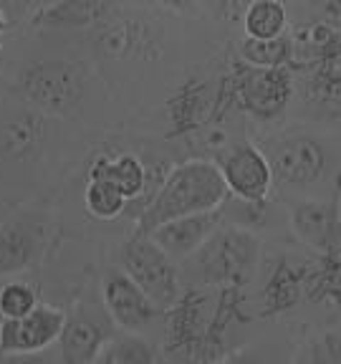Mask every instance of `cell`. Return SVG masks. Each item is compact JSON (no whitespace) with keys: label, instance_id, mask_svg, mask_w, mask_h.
Wrapping results in <instances>:
<instances>
[{"label":"cell","instance_id":"29","mask_svg":"<svg viewBox=\"0 0 341 364\" xmlns=\"http://www.w3.org/2000/svg\"><path fill=\"white\" fill-rule=\"evenodd\" d=\"M311 91L318 102H326L329 107H341V68L318 71L311 81Z\"/></svg>","mask_w":341,"mask_h":364},{"label":"cell","instance_id":"19","mask_svg":"<svg viewBox=\"0 0 341 364\" xmlns=\"http://www.w3.org/2000/svg\"><path fill=\"white\" fill-rule=\"evenodd\" d=\"M89 180L109 182L129 203H136V200H142L144 190H147V167L131 152L114 154V157H99L91 165Z\"/></svg>","mask_w":341,"mask_h":364},{"label":"cell","instance_id":"26","mask_svg":"<svg viewBox=\"0 0 341 364\" xmlns=\"http://www.w3.org/2000/svg\"><path fill=\"white\" fill-rule=\"evenodd\" d=\"M288 364H341V334L324 331L311 336L296 349Z\"/></svg>","mask_w":341,"mask_h":364},{"label":"cell","instance_id":"7","mask_svg":"<svg viewBox=\"0 0 341 364\" xmlns=\"http://www.w3.org/2000/svg\"><path fill=\"white\" fill-rule=\"evenodd\" d=\"M121 271L134 281L162 311L180 301L185 284L177 263L144 235H131L119 250Z\"/></svg>","mask_w":341,"mask_h":364},{"label":"cell","instance_id":"24","mask_svg":"<svg viewBox=\"0 0 341 364\" xmlns=\"http://www.w3.org/2000/svg\"><path fill=\"white\" fill-rule=\"evenodd\" d=\"M240 58L248 66L256 68H286L291 58V41L276 38V41H253L243 38L240 43Z\"/></svg>","mask_w":341,"mask_h":364},{"label":"cell","instance_id":"17","mask_svg":"<svg viewBox=\"0 0 341 364\" xmlns=\"http://www.w3.org/2000/svg\"><path fill=\"white\" fill-rule=\"evenodd\" d=\"M222 225H225L222 210L200 213V215H188V218H180V220L165 223V225H159L147 238L152 243H157L175 263L177 261L182 263L188 261L195 250Z\"/></svg>","mask_w":341,"mask_h":364},{"label":"cell","instance_id":"33","mask_svg":"<svg viewBox=\"0 0 341 364\" xmlns=\"http://www.w3.org/2000/svg\"><path fill=\"white\" fill-rule=\"evenodd\" d=\"M0 51H3V43H0Z\"/></svg>","mask_w":341,"mask_h":364},{"label":"cell","instance_id":"6","mask_svg":"<svg viewBox=\"0 0 341 364\" xmlns=\"http://www.w3.org/2000/svg\"><path fill=\"white\" fill-rule=\"evenodd\" d=\"M273 182L288 190H308L324 182L331 170V152L324 139L311 132H288L273 139L266 149Z\"/></svg>","mask_w":341,"mask_h":364},{"label":"cell","instance_id":"11","mask_svg":"<svg viewBox=\"0 0 341 364\" xmlns=\"http://www.w3.org/2000/svg\"><path fill=\"white\" fill-rule=\"evenodd\" d=\"M296 238L318 256H341V203L334 200H298L288 208Z\"/></svg>","mask_w":341,"mask_h":364},{"label":"cell","instance_id":"18","mask_svg":"<svg viewBox=\"0 0 341 364\" xmlns=\"http://www.w3.org/2000/svg\"><path fill=\"white\" fill-rule=\"evenodd\" d=\"M48 124L45 114L33 107H23L16 112H8L0 119V159L23 162L31 159L43 149Z\"/></svg>","mask_w":341,"mask_h":364},{"label":"cell","instance_id":"8","mask_svg":"<svg viewBox=\"0 0 341 364\" xmlns=\"http://www.w3.org/2000/svg\"><path fill=\"white\" fill-rule=\"evenodd\" d=\"M102 301L112 324L119 326L126 334H142L159 316H165V311L121 268H109L104 273Z\"/></svg>","mask_w":341,"mask_h":364},{"label":"cell","instance_id":"21","mask_svg":"<svg viewBox=\"0 0 341 364\" xmlns=\"http://www.w3.org/2000/svg\"><path fill=\"white\" fill-rule=\"evenodd\" d=\"M306 296L311 301L341 309V256H318L308 266Z\"/></svg>","mask_w":341,"mask_h":364},{"label":"cell","instance_id":"13","mask_svg":"<svg viewBox=\"0 0 341 364\" xmlns=\"http://www.w3.org/2000/svg\"><path fill=\"white\" fill-rule=\"evenodd\" d=\"M45 225L36 215L21 213L0 225V276L33 268L45 253Z\"/></svg>","mask_w":341,"mask_h":364},{"label":"cell","instance_id":"2","mask_svg":"<svg viewBox=\"0 0 341 364\" xmlns=\"http://www.w3.org/2000/svg\"><path fill=\"white\" fill-rule=\"evenodd\" d=\"M261 266V238L238 225L217 228L188 261L182 284L195 289H245Z\"/></svg>","mask_w":341,"mask_h":364},{"label":"cell","instance_id":"30","mask_svg":"<svg viewBox=\"0 0 341 364\" xmlns=\"http://www.w3.org/2000/svg\"><path fill=\"white\" fill-rule=\"evenodd\" d=\"M0 364H56L48 352L38 354H0Z\"/></svg>","mask_w":341,"mask_h":364},{"label":"cell","instance_id":"23","mask_svg":"<svg viewBox=\"0 0 341 364\" xmlns=\"http://www.w3.org/2000/svg\"><path fill=\"white\" fill-rule=\"evenodd\" d=\"M117 364H162V354L142 334H117L104 349Z\"/></svg>","mask_w":341,"mask_h":364},{"label":"cell","instance_id":"16","mask_svg":"<svg viewBox=\"0 0 341 364\" xmlns=\"http://www.w3.org/2000/svg\"><path fill=\"white\" fill-rule=\"evenodd\" d=\"M97 48L114 61H147L157 56V33L147 21L139 18L104 21L97 33Z\"/></svg>","mask_w":341,"mask_h":364},{"label":"cell","instance_id":"31","mask_svg":"<svg viewBox=\"0 0 341 364\" xmlns=\"http://www.w3.org/2000/svg\"><path fill=\"white\" fill-rule=\"evenodd\" d=\"M94 364H117V362H114V359L109 357L107 352H102V357H99V359H97V362H94Z\"/></svg>","mask_w":341,"mask_h":364},{"label":"cell","instance_id":"27","mask_svg":"<svg viewBox=\"0 0 341 364\" xmlns=\"http://www.w3.org/2000/svg\"><path fill=\"white\" fill-rule=\"evenodd\" d=\"M38 306V294L31 284L11 281L0 289V316L3 318H23Z\"/></svg>","mask_w":341,"mask_h":364},{"label":"cell","instance_id":"22","mask_svg":"<svg viewBox=\"0 0 341 364\" xmlns=\"http://www.w3.org/2000/svg\"><path fill=\"white\" fill-rule=\"evenodd\" d=\"M112 13L109 6L102 3H58V6H45L36 13V26H89V23H104V18Z\"/></svg>","mask_w":341,"mask_h":364},{"label":"cell","instance_id":"15","mask_svg":"<svg viewBox=\"0 0 341 364\" xmlns=\"http://www.w3.org/2000/svg\"><path fill=\"white\" fill-rule=\"evenodd\" d=\"M311 263L296 261L291 256L273 258L261 289V316H278L298 306L306 296V276Z\"/></svg>","mask_w":341,"mask_h":364},{"label":"cell","instance_id":"4","mask_svg":"<svg viewBox=\"0 0 341 364\" xmlns=\"http://www.w3.org/2000/svg\"><path fill=\"white\" fill-rule=\"evenodd\" d=\"M86 68L68 58H45L26 66L16 79V91L28 107L53 117H74L86 97Z\"/></svg>","mask_w":341,"mask_h":364},{"label":"cell","instance_id":"10","mask_svg":"<svg viewBox=\"0 0 341 364\" xmlns=\"http://www.w3.org/2000/svg\"><path fill=\"white\" fill-rule=\"evenodd\" d=\"M66 316V311L51 304H38L28 316L3 318L0 321V354L48 352V347L61 339Z\"/></svg>","mask_w":341,"mask_h":364},{"label":"cell","instance_id":"1","mask_svg":"<svg viewBox=\"0 0 341 364\" xmlns=\"http://www.w3.org/2000/svg\"><path fill=\"white\" fill-rule=\"evenodd\" d=\"M230 198L227 185L222 180L215 162L207 159H190L185 165L175 167L162 182L159 193L152 203L136 218L134 235H152L159 225L188 215L220 210L225 200Z\"/></svg>","mask_w":341,"mask_h":364},{"label":"cell","instance_id":"9","mask_svg":"<svg viewBox=\"0 0 341 364\" xmlns=\"http://www.w3.org/2000/svg\"><path fill=\"white\" fill-rule=\"evenodd\" d=\"M217 170L227 185V193L245 203H263L273 188V172L268 157L256 144H233L217 154Z\"/></svg>","mask_w":341,"mask_h":364},{"label":"cell","instance_id":"32","mask_svg":"<svg viewBox=\"0 0 341 364\" xmlns=\"http://www.w3.org/2000/svg\"><path fill=\"white\" fill-rule=\"evenodd\" d=\"M8 28V21H6V13H3V8H0V36H3V31Z\"/></svg>","mask_w":341,"mask_h":364},{"label":"cell","instance_id":"12","mask_svg":"<svg viewBox=\"0 0 341 364\" xmlns=\"http://www.w3.org/2000/svg\"><path fill=\"white\" fill-rule=\"evenodd\" d=\"M114 336L112 318L79 306L66 316V326L58 339V364H94Z\"/></svg>","mask_w":341,"mask_h":364},{"label":"cell","instance_id":"28","mask_svg":"<svg viewBox=\"0 0 341 364\" xmlns=\"http://www.w3.org/2000/svg\"><path fill=\"white\" fill-rule=\"evenodd\" d=\"M212 364H281V347L278 344H253V347H238Z\"/></svg>","mask_w":341,"mask_h":364},{"label":"cell","instance_id":"3","mask_svg":"<svg viewBox=\"0 0 341 364\" xmlns=\"http://www.w3.org/2000/svg\"><path fill=\"white\" fill-rule=\"evenodd\" d=\"M217 306V289L185 286L180 301L165 311V352L185 364L217 362L210 347V324Z\"/></svg>","mask_w":341,"mask_h":364},{"label":"cell","instance_id":"20","mask_svg":"<svg viewBox=\"0 0 341 364\" xmlns=\"http://www.w3.org/2000/svg\"><path fill=\"white\" fill-rule=\"evenodd\" d=\"M286 23H288V16H286L283 3H276V0L250 3L243 13L245 38H253V41L283 38Z\"/></svg>","mask_w":341,"mask_h":364},{"label":"cell","instance_id":"5","mask_svg":"<svg viewBox=\"0 0 341 364\" xmlns=\"http://www.w3.org/2000/svg\"><path fill=\"white\" fill-rule=\"evenodd\" d=\"M291 91L293 84L288 68H256L238 61L217 89L215 119L230 104H238L258 119H273L286 109Z\"/></svg>","mask_w":341,"mask_h":364},{"label":"cell","instance_id":"14","mask_svg":"<svg viewBox=\"0 0 341 364\" xmlns=\"http://www.w3.org/2000/svg\"><path fill=\"white\" fill-rule=\"evenodd\" d=\"M215 109L217 91L210 81L202 76H188L167 99V117L172 124L170 136H188L207 122H215Z\"/></svg>","mask_w":341,"mask_h":364},{"label":"cell","instance_id":"25","mask_svg":"<svg viewBox=\"0 0 341 364\" xmlns=\"http://www.w3.org/2000/svg\"><path fill=\"white\" fill-rule=\"evenodd\" d=\"M84 203H86V210L97 218V220H114V218L124 215L129 200L119 190H114L109 182L89 180L84 193Z\"/></svg>","mask_w":341,"mask_h":364}]
</instances>
